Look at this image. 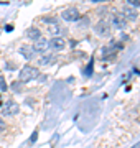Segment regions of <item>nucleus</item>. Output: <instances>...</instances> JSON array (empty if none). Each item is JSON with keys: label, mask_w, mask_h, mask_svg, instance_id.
<instances>
[{"label": "nucleus", "mask_w": 140, "mask_h": 148, "mask_svg": "<svg viewBox=\"0 0 140 148\" xmlns=\"http://www.w3.org/2000/svg\"><path fill=\"white\" fill-rule=\"evenodd\" d=\"M38 76H40V71H38L36 68H33V66H25V68L20 71V81H23V82L36 79Z\"/></svg>", "instance_id": "obj_1"}, {"label": "nucleus", "mask_w": 140, "mask_h": 148, "mask_svg": "<svg viewBox=\"0 0 140 148\" xmlns=\"http://www.w3.org/2000/svg\"><path fill=\"white\" fill-rule=\"evenodd\" d=\"M94 32L99 35V36H110V33H112V27H110V23L106 20H101L97 21L96 25H94Z\"/></svg>", "instance_id": "obj_2"}, {"label": "nucleus", "mask_w": 140, "mask_h": 148, "mask_svg": "<svg viewBox=\"0 0 140 148\" xmlns=\"http://www.w3.org/2000/svg\"><path fill=\"white\" fill-rule=\"evenodd\" d=\"M18 110H20V107H18V104H16V102H13V101H7L5 106L2 107V114H3V115H7V117L18 114Z\"/></svg>", "instance_id": "obj_3"}, {"label": "nucleus", "mask_w": 140, "mask_h": 148, "mask_svg": "<svg viewBox=\"0 0 140 148\" xmlns=\"http://www.w3.org/2000/svg\"><path fill=\"white\" fill-rule=\"evenodd\" d=\"M33 49H35V53H46V51L49 49V41L45 40V38H40V40L35 41Z\"/></svg>", "instance_id": "obj_4"}, {"label": "nucleus", "mask_w": 140, "mask_h": 148, "mask_svg": "<svg viewBox=\"0 0 140 148\" xmlns=\"http://www.w3.org/2000/svg\"><path fill=\"white\" fill-rule=\"evenodd\" d=\"M61 16H63L66 21H76V20H79V12H78V8H73V7H71V8L63 10Z\"/></svg>", "instance_id": "obj_5"}, {"label": "nucleus", "mask_w": 140, "mask_h": 148, "mask_svg": "<svg viewBox=\"0 0 140 148\" xmlns=\"http://www.w3.org/2000/svg\"><path fill=\"white\" fill-rule=\"evenodd\" d=\"M112 27L119 28V30H122V28L127 27V20L124 18L122 13H114L112 15Z\"/></svg>", "instance_id": "obj_6"}, {"label": "nucleus", "mask_w": 140, "mask_h": 148, "mask_svg": "<svg viewBox=\"0 0 140 148\" xmlns=\"http://www.w3.org/2000/svg\"><path fill=\"white\" fill-rule=\"evenodd\" d=\"M63 32H65V28H61L59 23H56L54 20H51V23L48 25V33L49 35H53V38H56V36H61Z\"/></svg>", "instance_id": "obj_7"}, {"label": "nucleus", "mask_w": 140, "mask_h": 148, "mask_svg": "<svg viewBox=\"0 0 140 148\" xmlns=\"http://www.w3.org/2000/svg\"><path fill=\"white\" fill-rule=\"evenodd\" d=\"M20 54H22L25 59H33L35 58V49H33V46H28V45H23V46H20Z\"/></svg>", "instance_id": "obj_8"}, {"label": "nucleus", "mask_w": 140, "mask_h": 148, "mask_svg": "<svg viewBox=\"0 0 140 148\" xmlns=\"http://www.w3.org/2000/svg\"><path fill=\"white\" fill-rule=\"evenodd\" d=\"M65 46H66V40L63 36L51 38V41H49V48H53V49H63Z\"/></svg>", "instance_id": "obj_9"}, {"label": "nucleus", "mask_w": 140, "mask_h": 148, "mask_svg": "<svg viewBox=\"0 0 140 148\" xmlns=\"http://www.w3.org/2000/svg\"><path fill=\"white\" fill-rule=\"evenodd\" d=\"M122 15H124V18L125 20H137V16H139V13H137V10H135V8H132V7H125L124 8V13H122Z\"/></svg>", "instance_id": "obj_10"}, {"label": "nucleus", "mask_w": 140, "mask_h": 148, "mask_svg": "<svg viewBox=\"0 0 140 148\" xmlns=\"http://www.w3.org/2000/svg\"><path fill=\"white\" fill-rule=\"evenodd\" d=\"M27 36L30 38V40H33V41H36V40H40V38H41V32H40L38 28H28Z\"/></svg>", "instance_id": "obj_11"}, {"label": "nucleus", "mask_w": 140, "mask_h": 148, "mask_svg": "<svg viewBox=\"0 0 140 148\" xmlns=\"http://www.w3.org/2000/svg\"><path fill=\"white\" fill-rule=\"evenodd\" d=\"M114 54H117V51H115V46H114V45H110V46H106V48L102 49V56H104L106 59H110Z\"/></svg>", "instance_id": "obj_12"}, {"label": "nucleus", "mask_w": 140, "mask_h": 148, "mask_svg": "<svg viewBox=\"0 0 140 148\" xmlns=\"http://www.w3.org/2000/svg\"><path fill=\"white\" fill-rule=\"evenodd\" d=\"M56 61V58L54 56H46V58L41 59V64H48V63H54Z\"/></svg>", "instance_id": "obj_13"}, {"label": "nucleus", "mask_w": 140, "mask_h": 148, "mask_svg": "<svg viewBox=\"0 0 140 148\" xmlns=\"http://www.w3.org/2000/svg\"><path fill=\"white\" fill-rule=\"evenodd\" d=\"M129 7H132V8H135V7H140V0H129V3H127Z\"/></svg>", "instance_id": "obj_14"}, {"label": "nucleus", "mask_w": 140, "mask_h": 148, "mask_svg": "<svg viewBox=\"0 0 140 148\" xmlns=\"http://www.w3.org/2000/svg\"><path fill=\"white\" fill-rule=\"evenodd\" d=\"M0 89L2 90H7V84H5V79L0 76Z\"/></svg>", "instance_id": "obj_15"}, {"label": "nucleus", "mask_w": 140, "mask_h": 148, "mask_svg": "<svg viewBox=\"0 0 140 148\" xmlns=\"http://www.w3.org/2000/svg\"><path fill=\"white\" fill-rule=\"evenodd\" d=\"M5 128H7V125H5V120H2V119H0V133L3 132Z\"/></svg>", "instance_id": "obj_16"}, {"label": "nucleus", "mask_w": 140, "mask_h": 148, "mask_svg": "<svg viewBox=\"0 0 140 148\" xmlns=\"http://www.w3.org/2000/svg\"><path fill=\"white\" fill-rule=\"evenodd\" d=\"M36 137H38V132H33V135H32V138H30V142H35V140H36Z\"/></svg>", "instance_id": "obj_17"}, {"label": "nucleus", "mask_w": 140, "mask_h": 148, "mask_svg": "<svg viewBox=\"0 0 140 148\" xmlns=\"http://www.w3.org/2000/svg\"><path fill=\"white\" fill-rule=\"evenodd\" d=\"M5 30H7V32H12V30H13V27H12V25H7Z\"/></svg>", "instance_id": "obj_18"}]
</instances>
